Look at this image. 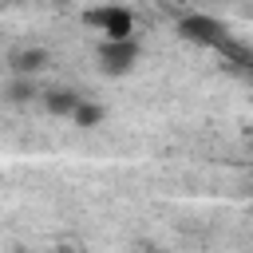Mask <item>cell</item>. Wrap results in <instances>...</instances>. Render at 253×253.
Here are the masks:
<instances>
[{"label":"cell","instance_id":"4fadbf2b","mask_svg":"<svg viewBox=\"0 0 253 253\" xmlns=\"http://www.w3.org/2000/svg\"><path fill=\"white\" fill-rule=\"evenodd\" d=\"M16 253H28V249H16Z\"/></svg>","mask_w":253,"mask_h":253},{"label":"cell","instance_id":"6da1fadb","mask_svg":"<svg viewBox=\"0 0 253 253\" xmlns=\"http://www.w3.org/2000/svg\"><path fill=\"white\" fill-rule=\"evenodd\" d=\"M178 36L186 40V43H198V47H221L225 40H229V28L217 20V16H206V12H190V16H182L178 20Z\"/></svg>","mask_w":253,"mask_h":253},{"label":"cell","instance_id":"5b68a950","mask_svg":"<svg viewBox=\"0 0 253 253\" xmlns=\"http://www.w3.org/2000/svg\"><path fill=\"white\" fill-rule=\"evenodd\" d=\"M43 95V107L51 111V115H63V119H71L75 115V107L83 103L75 91H67V87H55V91H40Z\"/></svg>","mask_w":253,"mask_h":253},{"label":"cell","instance_id":"ba28073f","mask_svg":"<svg viewBox=\"0 0 253 253\" xmlns=\"http://www.w3.org/2000/svg\"><path fill=\"white\" fill-rule=\"evenodd\" d=\"M71 119H75V126H99L103 123V107L99 103H79Z\"/></svg>","mask_w":253,"mask_h":253},{"label":"cell","instance_id":"3957f363","mask_svg":"<svg viewBox=\"0 0 253 253\" xmlns=\"http://www.w3.org/2000/svg\"><path fill=\"white\" fill-rule=\"evenodd\" d=\"M95 59H99V71L103 75H130L134 71V63H138V43L134 40H103L99 43V51H95Z\"/></svg>","mask_w":253,"mask_h":253},{"label":"cell","instance_id":"7c38bea8","mask_svg":"<svg viewBox=\"0 0 253 253\" xmlns=\"http://www.w3.org/2000/svg\"><path fill=\"white\" fill-rule=\"evenodd\" d=\"M55 4H67V0H55Z\"/></svg>","mask_w":253,"mask_h":253},{"label":"cell","instance_id":"8fae6325","mask_svg":"<svg viewBox=\"0 0 253 253\" xmlns=\"http://www.w3.org/2000/svg\"><path fill=\"white\" fill-rule=\"evenodd\" d=\"M150 253H166V249H150Z\"/></svg>","mask_w":253,"mask_h":253},{"label":"cell","instance_id":"52a82bcc","mask_svg":"<svg viewBox=\"0 0 253 253\" xmlns=\"http://www.w3.org/2000/svg\"><path fill=\"white\" fill-rule=\"evenodd\" d=\"M40 91H36V79H24V75H16L12 79V87H8V99L12 103H32Z\"/></svg>","mask_w":253,"mask_h":253},{"label":"cell","instance_id":"9c48e42d","mask_svg":"<svg viewBox=\"0 0 253 253\" xmlns=\"http://www.w3.org/2000/svg\"><path fill=\"white\" fill-rule=\"evenodd\" d=\"M245 79H249V83H253V67H249V71H245Z\"/></svg>","mask_w":253,"mask_h":253},{"label":"cell","instance_id":"7a4b0ae2","mask_svg":"<svg viewBox=\"0 0 253 253\" xmlns=\"http://www.w3.org/2000/svg\"><path fill=\"white\" fill-rule=\"evenodd\" d=\"M83 24L99 28L103 40H134V16L123 4H103V8H87Z\"/></svg>","mask_w":253,"mask_h":253},{"label":"cell","instance_id":"277c9868","mask_svg":"<svg viewBox=\"0 0 253 253\" xmlns=\"http://www.w3.org/2000/svg\"><path fill=\"white\" fill-rule=\"evenodd\" d=\"M12 71L16 75H24V79H36L43 67H47V51L43 47H20V51H12Z\"/></svg>","mask_w":253,"mask_h":253},{"label":"cell","instance_id":"30bf717a","mask_svg":"<svg viewBox=\"0 0 253 253\" xmlns=\"http://www.w3.org/2000/svg\"><path fill=\"white\" fill-rule=\"evenodd\" d=\"M55 253H75V249H55Z\"/></svg>","mask_w":253,"mask_h":253},{"label":"cell","instance_id":"8992f818","mask_svg":"<svg viewBox=\"0 0 253 253\" xmlns=\"http://www.w3.org/2000/svg\"><path fill=\"white\" fill-rule=\"evenodd\" d=\"M217 51H221V59H225L229 67H237V71H249V67H253V47L237 43L233 36H229V40H225V43H221Z\"/></svg>","mask_w":253,"mask_h":253}]
</instances>
